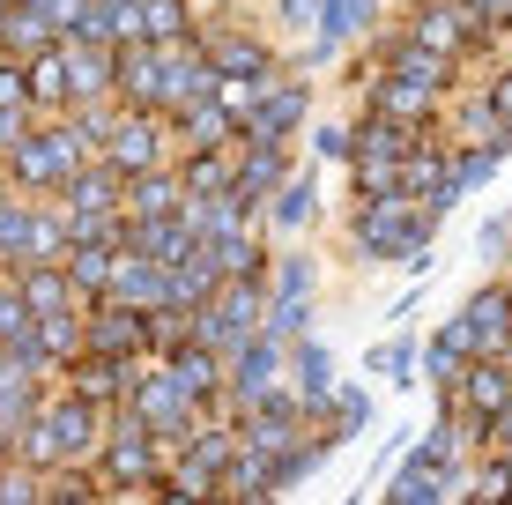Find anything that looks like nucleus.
Returning a JSON list of instances; mask_svg holds the SVG:
<instances>
[{
    "label": "nucleus",
    "instance_id": "nucleus-1",
    "mask_svg": "<svg viewBox=\"0 0 512 505\" xmlns=\"http://www.w3.org/2000/svg\"><path fill=\"white\" fill-rule=\"evenodd\" d=\"M431 231H438V216L423 201H409V194L364 201V216H357V246L379 253V260H409L416 246H431Z\"/></svg>",
    "mask_w": 512,
    "mask_h": 505
},
{
    "label": "nucleus",
    "instance_id": "nucleus-2",
    "mask_svg": "<svg viewBox=\"0 0 512 505\" xmlns=\"http://www.w3.org/2000/svg\"><path fill=\"white\" fill-rule=\"evenodd\" d=\"M104 164H112L119 179L164 171L171 164V112H119V127L104 134Z\"/></svg>",
    "mask_w": 512,
    "mask_h": 505
},
{
    "label": "nucleus",
    "instance_id": "nucleus-3",
    "mask_svg": "<svg viewBox=\"0 0 512 505\" xmlns=\"http://www.w3.org/2000/svg\"><path fill=\"white\" fill-rule=\"evenodd\" d=\"M127 402H134V416H141L149 431H179V439L193 431V416H201V402L186 394V379L171 372V364H149V372L134 364V387H127Z\"/></svg>",
    "mask_w": 512,
    "mask_h": 505
},
{
    "label": "nucleus",
    "instance_id": "nucleus-4",
    "mask_svg": "<svg viewBox=\"0 0 512 505\" xmlns=\"http://www.w3.org/2000/svg\"><path fill=\"white\" fill-rule=\"evenodd\" d=\"M45 416H52V431H60V454L67 461H97V446H104V402H90V394H45Z\"/></svg>",
    "mask_w": 512,
    "mask_h": 505
},
{
    "label": "nucleus",
    "instance_id": "nucleus-5",
    "mask_svg": "<svg viewBox=\"0 0 512 505\" xmlns=\"http://www.w3.org/2000/svg\"><path fill=\"white\" fill-rule=\"evenodd\" d=\"M164 82H171V45H127L119 52V104L127 112H164Z\"/></svg>",
    "mask_w": 512,
    "mask_h": 505
},
{
    "label": "nucleus",
    "instance_id": "nucleus-6",
    "mask_svg": "<svg viewBox=\"0 0 512 505\" xmlns=\"http://www.w3.org/2000/svg\"><path fill=\"white\" fill-rule=\"evenodd\" d=\"M461 327H468V357H512V290L490 283L461 305Z\"/></svg>",
    "mask_w": 512,
    "mask_h": 505
},
{
    "label": "nucleus",
    "instance_id": "nucleus-7",
    "mask_svg": "<svg viewBox=\"0 0 512 505\" xmlns=\"http://www.w3.org/2000/svg\"><path fill=\"white\" fill-rule=\"evenodd\" d=\"M82 320H90V350H104V357H149V312L97 298V305H82Z\"/></svg>",
    "mask_w": 512,
    "mask_h": 505
},
{
    "label": "nucleus",
    "instance_id": "nucleus-8",
    "mask_svg": "<svg viewBox=\"0 0 512 505\" xmlns=\"http://www.w3.org/2000/svg\"><path fill=\"white\" fill-rule=\"evenodd\" d=\"M164 290H171V268L134 246V253L112 260V290H104V298H112V305H134V312H156V305H164Z\"/></svg>",
    "mask_w": 512,
    "mask_h": 505
},
{
    "label": "nucleus",
    "instance_id": "nucleus-9",
    "mask_svg": "<svg viewBox=\"0 0 512 505\" xmlns=\"http://www.w3.org/2000/svg\"><path fill=\"white\" fill-rule=\"evenodd\" d=\"M275 372H282V342L268 335V327H253V335H245L238 350L223 357V379H231V387H223V394H238V402H253V394L268 387Z\"/></svg>",
    "mask_w": 512,
    "mask_h": 505
},
{
    "label": "nucleus",
    "instance_id": "nucleus-10",
    "mask_svg": "<svg viewBox=\"0 0 512 505\" xmlns=\"http://www.w3.org/2000/svg\"><path fill=\"white\" fill-rule=\"evenodd\" d=\"M372 8L379 0H327L320 8V23H312V45H305V67H327L334 52H342L349 38H357L364 23H372Z\"/></svg>",
    "mask_w": 512,
    "mask_h": 505
},
{
    "label": "nucleus",
    "instance_id": "nucleus-11",
    "mask_svg": "<svg viewBox=\"0 0 512 505\" xmlns=\"http://www.w3.org/2000/svg\"><path fill=\"white\" fill-rule=\"evenodd\" d=\"M208 52V67L216 75H245V82H275V52L253 38V30H216V38L201 45Z\"/></svg>",
    "mask_w": 512,
    "mask_h": 505
},
{
    "label": "nucleus",
    "instance_id": "nucleus-12",
    "mask_svg": "<svg viewBox=\"0 0 512 505\" xmlns=\"http://www.w3.org/2000/svg\"><path fill=\"white\" fill-rule=\"evenodd\" d=\"M60 208H97V216H112V208H127V179H119L112 164H75L60 179Z\"/></svg>",
    "mask_w": 512,
    "mask_h": 505
},
{
    "label": "nucleus",
    "instance_id": "nucleus-13",
    "mask_svg": "<svg viewBox=\"0 0 512 505\" xmlns=\"http://www.w3.org/2000/svg\"><path fill=\"white\" fill-rule=\"evenodd\" d=\"M67 82H75V104L119 97V45H67Z\"/></svg>",
    "mask_w": 512,
    "mask_h": 505
},
{
    "label": "nucleus",
    "instance_id": "nucleus-14",
    "mask_svg": "<svg viewBox=\"0 0 512 505\" xmlns=\"http://www.w3.org/2000/svg\"><path fill=\"white\" fill-rule=\"evenodd\" d=\"M305 82H275V90H260V112L245 119V142H290V127L305 119Z\"/></svg>",
    "mask_w": 512,
    "mask_h": 505
},
{
    "label": "nucleus",
    "instance_id": "nucleus-15",
    "mask_svg": "<svg viewBox=\"0 0 512 505\" xmlns=\"http://www.w3.org/2000/svg\"><path fill=\"white\" fill-rule=\"evenodd\" d=\"M372 112H379V119H401V127H423V119L438 112V82H416V75H379Z\"/></svg>",
    "mask_w": 512,
    "mask_h": 505
},
{
    "label": "nucleus",
    "instance_id": "nucleus-16",
    "mask_svg": "<svg viewBox=\"0 0 512 505\" xmlns=\"http://www.w3.org/2000/svg\"><path fill=\"white\" fill-rule=\"evenodd\" d=\"M282 179H290V156H282V142H245V156H238V171H231V186L245 201H268V194H282Z\"/></svg>",
    "mask_w": 512,
    "mask_h": 505
},
{
    "label": "nucleus",
    "instance_id": "nucleus-17",
    "mask_svg": "<svg viewBox=\"0 0 512 505\" xmlns=\"http://www.w3.org/2000/svg\"><path fill=\"white\" fill-rule=\"evenodd\" d=\"M216 290H223V268H216V253L208 246H193L179 268H171V290L164 298L171 305H186V312H201V305H216Z\"/></svg>",
    "mask_w": 512,
    "mask_h": 505
},
{
    "label": "nucleus",
    "instance_id": "nucleus-18",
    "mask_svg": "<svg viewBox=\"0 0 512 505\" xmlns=\"http://www.w3.org/2000/svg\"><path fill=\"white\" fill-rule=\"evenodd\" d=\"M164 364L186 379V394H193V402H216V394L231 387V379H223V357L208 350V342H193V335L179 342V350H164Z\"/></svg>",
    "mask_w": 512,
    "mask_h": 505
},
{
    "label": "nucleus",
    "instance_id": "nucleus-19",
    "mask_svg": "<svg viewBox=\"0 0 512 505\" xmlns=\"http://www.w3.org/2000/svg\"><path fill=\"white\" fill-rule=\"evenodd\" d=\"M461 372H468V327H461V312H453V320L431 335V350H423V379H431L438 394H453Z\"/></svg>",
    "mask_w": 512,
    "mask_h": 505
},
{
    "label": "nucleus",
    "instance_id": "nucleus-20",
    "mask_svg": "<svg viewBox=\"0 0 512 505\" xmlns=\"http://www.w3.org/2000/svg\"><path fill=\"white\" fill-rule=\"evenodd\" d=\"M179 201H186V186H179V164H164V171H134L127 179V216H179Z\"/></svg>",
    "mask_w": 512,
    "mask_h": 505
},
{
    "label": "nucleus",
    "instance_id": "nucleus-21",
    "mask_svg": "<svg viewBox=\"0 0 512 505\" xmlns=\"http://www.w3.org/2000/svg\"><path fill=\"white\" fill-rule=\"evenodd\" d=\"M38 409H45V387H38V372H23L15 357H0V424H8V431H23Z\"/></svg>",
    "mask_w": 512,
    "mask_h": 505
},
{
    "label": "nucleus",
    "instance_id": "nucleus-22",
    "mask_svg": "<svg viewBox=\"0 0 512 505\" xmlns=\"http://www.w3.org/2000/svg\"><path fill=\"white\" fill-rule=\"evenodd\" d=\"M52 45H60V30H52V15L45 8H15L8 15V30H0V52H8V60H38V52H52Z\"/></svg>",
    "mask_w": 512,
    "mask_h": 505
},
{
    "label": "nucleus",
    "instance_id": "nucleus-23",
    "mask_svg": "<svg viewBox=\"0 0 512 505\" xmlns=\"http://www.w3.org/2000/svg\"><path fill=\"white\" fill-rule=\"evenodd\" d=\"M15 275H23V298H30V312H38V320H45V312H67V305H82L60 260H30V268H15Z\"/></svg>",
    "mask_w": 512,
    "mask_h": 505
},
{
    "label": "nucleus",
    "instance_id": "nucleus-24",
    "mask_svg": "<svg viewBox=\"0 0 512 505\" xmlns=\"http://www.w3.org/2000/svg\"><path fill=\"white\" fill-rule=\"evenodd\" d=\"M30 231H38V201L0 194V268H23L30 260Z\"/></svg>",
    "mask_w": 512,
    "mask_h": 505
},
{
    "label": "nucleus",
    "instance_id": "nucleus-25",
    "mask_svg": "<svg viewBox=\"0 0 512 505\" xmlns=\"http://www.w3.org/2000/svg\"><path fill=\"white\" fill-rule=\"evenodd\" d=\"M112 260H119V246H75V253L60 260V268H67V283H75V298H82V305H97L104 290H112Z\"/></svg>",
    "mask_w": 512,
    "mask_h": 505
},
{
    "label": "nucleus",
    "instance_id": "nucleus-26",
    "mask_svg": "<svg viewBox=\"0 0 512 505\" xmlns=\"http://www.w3.org/2000/svg\"><path fill=\"white\" fill-rule=\"evenodd\" d=\"M231 171H238V156H223V149H186V156H179V186H186L193 201L223 194V186H231Z\"/></svg>",
    "mask_w": 512,
    "mask_h": 505
},
{
    "label": "nucleus",
    "instance_id": "nucleus-27",
    "mask_svg": "<svg viewBox=\"0 0 512 505\" xmlns=\"http://www.w3.org/2000/svg\"><path fill=\"white\" fill-rule=\"evenodd\" d=\"M30 104L38 112H60V104H75V82H67V45H52L30 60Z\"/></svg>",
    "mask_w": 512,
    "mask_h": 505
},
{
    "label": "nucleus",
    "instance_id": "nucleus-28",
    "mask_svg": "<svg viewBox=\"0 0 512 505\" xmlns=\"http://www.w3.org/2000/svg\"><path fill=\"white\" fill-rule=\"evenodd\" d=\"M38 342H45L52 357H60V372H67V364H75L82 350H90V320H82V305H67V312H45V320H38Z\"/></svg>",
    "mask_w": 512,
    "mask_h": 505
},
{
    "label": "nucleus",
    "instance_id": "nucleus-29",
    "mask_svg": "<svg viewBox=\"0 0 512 505\" xmlns=\"http://www.w3.org/2000/svg\"><path fill=\"white\" fill-rule=\"evenodd\" d=\"M193 246H201V238H193L179 216H149V223H141V253H149V260H164V268H179V260H186Z\"/></svg>",
    "mask_w": 512,
    "mask_h": 505
},
{
    "label": "nucleus",
    "instance_id": "nucleus-30",
    "mask_svg": "<svg viewBox=\"0 0 512 505\" xmlns=\"http://www.w3.org/2000/svg\"><path fill=\"white\" fill-rule=\"evenodd\" d=\"M216 305L231 312V320L245 327V335H253V327L268 320V283H260V275H231V283L216 290Z\"/></svg>",
    "mask_w": 512,
    "mask_h": 505
},
{
    "label": "nucleus",
    "instance_id": "nucleus-31",
    "mask_svg": "<svg viewBox=\"0 0 512 505\" xmlns=\"http://www.w3.org/2000/svg\"><path fill=\"white\" fill-rule=\"evenodd\" d=\"M297 394H305V402H327L334 394V350L327 342H297Z\"/></svg>",
    "mask_w": 512,
    "mask_h": 505
},
{
    "label": "nucleus",
    "instance_id": "nucleus-32",
    "mask_svg": "<svg viewBox=\"0 0 512 505\" xmlns=\"http://www.w3.org/2000/svg\"><path fill=\"white\" fill-rule=\"evenodd\" d=\"M208 253H216L223 283H231V275H268V253H260L245 231H223V238H208Z\"/></svg>",
    "mask_w": 512,
    "mask_h": 505
},
{
    "label": "nucleus",
    "instance_id": "nucleus-33",
    "mask_svg": "<svg viewBox=\"0 0 512 505\" xmlns=\"http://www.w3.org/2000/svg\"><path fill=\"white\" fill-rule=\"evenodd\" d=\"M15 461H30V468H60L67 454H60V431H52V416L38 409L23 431H15Z\"/></svg>",
    "mask_w": 512,
    "mask_h": 505
},
{
    "label": "nucleus",
    "instance_id": "nucleus-34",
    "mask_svg": "<svg viewBox=\"0 0 512 505\" xmlns=\"http://www.w3.org/2000/svg\"><path fill=\"white\" fill-rule=\"evenodd\" d=\"M386 498H394V505H438V498H453V483L446 476H431V468H401V476L394 483H386Z\"/></svg>",
    "mask_w": 512,
    "mask_h": 505
},
{
    "label": "nucleus",
    "instance_id": "nucleus-35",
    "mask_svg": "<svg viewBox=\"0 0 512 505\" xmlns=\"http://www.w3.org/2000/svg\"><path fill=\"white\" fill-rule=\"evenodd\" d=\"M193 342H208L216 357H231L238 342H245V327H238V320H231L223 305H201V312H193Z\"/></svg>",
    "mask_w": 512,
    "mask_h": 505
},
{
    "label": "nucleus",
    "instance_id": "nucleus-36",
    "mask_svg": "<svg viewBox=\"0 0 512 505\" xmlns=\"http://www.w3.org/2000/svg\"><path fill=\"white\" fill-rule=\"evenodd\" d=\"M141 8H149V38H156V45H186V38H193L186 0H141Z\"/></svg>",
    "mask_w": 512,
    "mask_h": 505
},
{
    "label": "nucleus",
    "instance_id": "nucleus-37",
    "mask_svg": "<svg viewBox=\"0 0 512 505\" xmlns=\"http://www.w3.org/2000/svg\"><path fill=\"white\" fill-rule=\"evenodd\" d=\"M312 216V186L305 179H282V201H275V223L282 231H297V223Z\"/></svg>",
    "mask_w": 512,
    "mask_h": 505
},
{
    "label": "nucleus",
    "instance_id": "nucleus-38",
    "mask_svg": "<svg viewBox=\"0 0 512 505\" xmlns=\"http://www.w3.org/2000/svg\"><path fill=\"white\" fill-rule=\"evenodd\" d=\"M30 127H38V119H30V104H0V156L23 149V142H30Z\"/></svg>",
    "mask_w": 512,
    "mask_h": 505
},
{
    "label": "nucleus",
    "instance_id": "nucleus-39",
    "mask_svg": "<svg viewBox=\"0 0 512 505\" xmlns=\"http://www.w3.org/2000/svg\"><path fill=\"white\" fill-rule=\"evenodd\" d=\"M0 104H30V67L8 60V52H0ZM30 112H38V104H30Z\"/></svg>",
    "mask_w": 512,
    "mask_h": 505
},
{
    "label": "nucleus",
    "instance_id": "nucleus-40",
    "mask_svg": "<svg viewBox=\"0 0 512 505\" xmlns=\"http://www.w3.org/2000/svg\"><path fill=\"white\" fill-rule=\"evenodd\" d=\"M468 491H475V498H512V468H505V461L475 468V476H468Z\"/></svg>",
    "mask_w": 512,
    "mask_h": 505
},
{
    "label": "nucleus",
    "instance_id": "nucleus-41",
    "mask_svg": "<svg viewBox=\"0 0 512 505\" xmlns=\"http://www.w3.org/2000/svg\"><path fill=\"white\" fill-rule=\"evenodd\" d=\"M372 372H394V379H409V372H416V350H409V342H386V350H372Z\"/></svg>",
    "mask_w": 512,
    "mask_h": 505
},
{
    "label": "nucleus",
    "instance_id": "nucleus-42",
    "mask_svg": "<svg viewBox=\"0 0 512 505\" xmlns=\"http://www.w3.org/2000/svg\"><path fill=\"white\" fill-rule=\"evenodd\" d=\"M505 246H512V216H490L483 231H475V253H483V260H498Z\"/></svg>",
    "mask_w": 512,
    "mask_h": 505
},
{
    "label": "nucleus",
    "instance_id": "nucleus-43",
    "mask_svg": "<svg viewBox=\"0 0 512 505\" xmlns=\"http://www.w3.org/2000/svg\"><path fill=\"white\" fill-rule=\"evenodd\" d=\"M305 290H312V268L305 260H282L275 268V298H305Z\"/></svg>",
    "mask_w": 512,
    "mask_h": 505
},
{
    "label": "nucleus",
    "instance_id": "nucleus-44",
    "mask_svg": "<svg viewBox=\"0 0 512 505\" xmlns=\"http://www.w3.org/2000/svg\"><path fill=\"white\" fill-rule=\"evenodd\" d=\"M320 8H327V0H282V23L312 30V23H320Z\"/></svg>",
    "mask_w": 512,
    "mask_h": 505
},
{
    "label": "nucleus",
    "instance_id": "nucleus-45",
    "mask_svg": "<svg viewBox=\"0 0 512 505\" xmlns=\"http://www.w3.org/2000/svg\"><path fill=\"white\" fill-rule=\"evenodd\" d=\"M320 156H349V127H320Z\"/></svg>",
    "mask_w": 512,
    "mask_h": 505
},
{
    "label": "nucleus",
    "instance_id": "nucleus-46",
    "mask_svg": "<svg viewBox=\"0 0 512 505\" xmlns=\"http://www.w3.org/2000/svg\"><path fill=\"white\" fill-rule=\"evenodd\" d=\"M490 112H498V119H505V127H512V75L498 82V90H490Z\"/></svg>",
    "mask_w": 512,
    "mask_h": 505
},
{
    "label": "nucleus",
    "instance_id": "nucleus-47",
    "mask_svg": "<svg viewBox=\"0 0 512 505\" xmlns=\"http://www.w3.org/2000/svg\"><path fill=\"white\" fill-rule=\"evenodd\" d=\"M8 15H15V0H0V30H8Z\"/></svg>",
    "mask_w": 512,
    "mask_h": 505
},
{
    "label": "nucleus",
    "instance_id": "nucleus-48",
    "mask_svg": "<svg viewBox=\"0 0 512 505\" xmlns=\"http://www.w3.org/2000/svg\"><path fill=\"white\" fill-rule=\"evenodd\" d=\"M15 8H45V0H15Z\"/></svg>",
    "mask_w": 512,
    "mask_h": 505
},
{
    "label": "nucleus",
    "instance_id": "nucleus-49",
    "mask_svg": "<svg viewBox=\"0 0 512 505\" xmlns=\"http://www.w3.org/2000/svg\"><path fill=\"white\" fill-rule=\"evenodd\" d=\"M0 357H8V342H0Z\"/></svg>",
    "mask_w": 512,
    "mask_h": 505
},
{
    "label": "nucleus",
    "instance_id": "nucleus-50",
    "mask_svg": "<svg viewBox=\"0 0 512 505\" xmlns=\"http://www.w3.org/2000/svg\"><path fill=\"white\" fill-rule=\"evenodd\" d=\"M0 186H8V179H0Z\"/></svg>",
    "mask_w": 512,
    "mask_h": 505
},
{
    "label": "nucleus",
    "instance_id": "nucleus-51",
    "mask_svg": "<svg viewBox=\"0 0 512 505\" xmlns=\"http://www.w3.org/2000/svg\"><path fill=\"white\" fill-rule=\"evenodd\" d=\"M505 134H512V127H505Z\"/></svg>",
    "mask_w": 512,
    "mask_h": 505
}]
</instances>
